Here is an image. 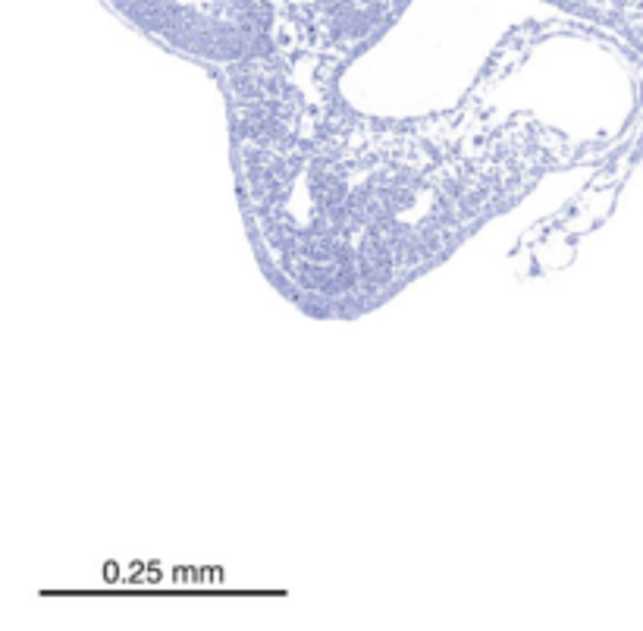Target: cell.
I'll list each match as a JSON object with an SVG mask.
<instances>
[{
    "instance_id": "6da1fadb",
    "label": "cell",
    "mask_w": 643,
    "mask_h": 631,
    "mask_svg": "<svg viewBox=\"0 0 643 631\" xmlns=\"http://www.w3.org/2000/svg\"><path fill=\"white\" fill-rule=\"evenodd\" d=\"M223 73L248 226L285 286L327 311L393 296L568 154L537 116L474 98L433 120L377 123L305 94L273 57Z\"/></svg>"
}]
</instances>
